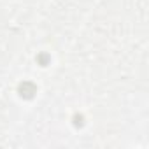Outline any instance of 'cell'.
I'll return each mask as SVG.
<instances>
[{"label": "cell", "mask_w": 149, "mask_h": 149, "mask_svg": "<svg viewBox=\"0 0 149 149\" xmlns=\"http://www.w3.org/2000/svg\"><path fill=\"white\" fill-rule=\"evenodd\" d=\"M19 91H21V95H23V97L30 98V97L35 93V86H33L32 83H23V84L19 86Z\"/></svg>", "instance_id": "obj_1"}]
</instances>
